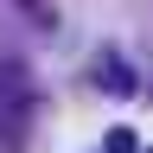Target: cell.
<instances>
[{"instance_id": "cell-1", "label": "cell", "mask_w": 153, "mask_h": 153, "mask_svg": "<svg viewBox=\"0 0 153 153\" xmlns=\"http://www.w3.org/2000/svg\"><path fill=\"white\" fill-rule=\"evenodd\" d=\"M26 128H32V89L13 64H0V147L26 153Z\"/></svg>"}, {"instance_id": "cell-2", "label": "cell", "mask_w": 153, "mask_h": 153, "mask_svg": "<svg viewBox=\"0 0 153 153\" xmlns=\"http://www.w3.org/2000/svg\"><path fill=\"white\" fill-rule=\"evenodd\" d=\"M96 70H102V89H108V96H134V64H121V57H102Z\"/></svg>"}, {"instance_id": "cell-3", "label": "cell", "mask_w": 153, "mask_h": 153, "mask_svg": "<svg viewBox=\"0 0 153 153\" xmlns=\"http://www.w3.org/2000/svg\"><path fill=\"white\" fill-rule=\"evenodd\" d=\"M108 153H140V140H134L128 128H115V134H108Z\"/></svg>"}]
</instances>
